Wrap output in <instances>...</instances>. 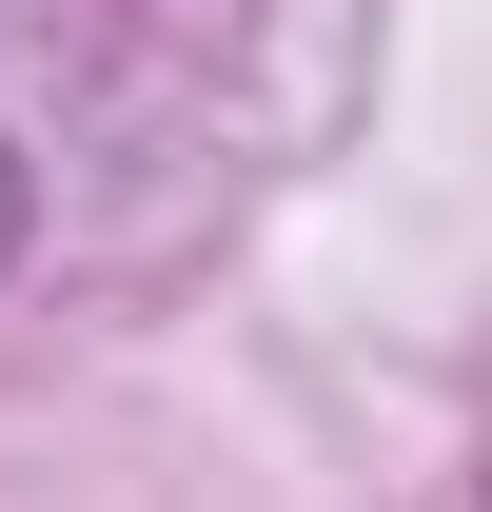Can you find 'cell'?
<instances>
[{"label":"cell","instance_id":"cell-1","mask_svg":"<svg viewBox=\"0 0 492 512\" xmlns=\"http://www.w3.org/2000/svg\"><path fill=\"white\" fill-rule=\"evenodd\" d=\"M0 256H20V138H0Z\"/></svg>","mask_w":492,"mask_h":512}]
</instances>
